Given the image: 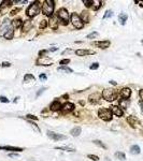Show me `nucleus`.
Instances as JSON below:
<instances>
[{
  "label": "nucleus",
  "instance_id": "1",
  "mask_svg": "<svg viewBox=\"0 0 143 161\" xmlns=\"http://www.w3.org/2000/svg\"><path fill=\"white\" fill-rule=\"evenodd\" d=\"M54 8H55V3L53 0H45L42 5V13L51 17L53 15Z\"/></svg>",
  "mask_w": 143,
  "mask_h": 161
},
{
  "label": "nucleus",
  "instance_id": "2",
  "mask_svg": "<svg viewBox=\"0 0 143 161\" xmlns=\"http://www.w3.org/2000/svg\"><path fill=\"white\" fill-rule=\"evenodd\" d=\"M41 5H40V1H33L31 5L28 7V9L26 11V14L28 17H33L36 16L37 14L40 12Z\"/></svg>",
  "mask_w": 143,
  "mask_h": 161
},
{
  "label": "nucleus",
  "instance_id": "3",
  "mask_svg": "<svg viewBox=\"0 0 143 161\" xmlns=\"http://www.w3.org/2000/svg\"><path fill=\"white\" fill-rule=\"evenodd\" d=\"M117 94H118L116 92V90H114V89H104L102 91L101 96H102L103 99H106L107 101L111 102V101H114V100L117 98Z\"/></svg>",
  "mask_w": 143,
  "mask_h": 161
},
{
  "label": "nucleus",
  "instance_id": "4",
  "mask_svg": "<svg viewBox=\"0 0 143 161\" xmlns=\"http://www.w3.org/2000/svg\"><path fill=\"white\" fill-rule=\"evenodd\" d=\"M112 115L113 113L110 108H100L98 111V116L100 119L104 121H110L112 119Z\"/></svg>",
  "mask_w": 143,
  "mask_h": 161
},
{
  "label": "nucleus",
  "instance_id": "5",
  "mask_svg": "<svg viewBox=\"0 0 143 161\" xmlns=\"http://www.w3.org/2000/svg\"><path fill=\"white\" fill-rule=\"evenodd\" d=\"M70 22L72 23V25L76 27V29H82L84 27V23L82 22L81 17L76 13H72L70 16Z\"/></svg>",
  "mask_w": 143,
  "mask_h": 161
},
{
  "label": "nucleus",
  "instance_id": "6",
  "mask_svg": "<svg viewBox=\"0 0 143 161\" xmlns=\"http://www.w3.org/2000/svg\"><path fill=\"white\" fill-rule=\"evenodd\" d=\"M14 29L13 26H12V23L10 22L9 19H5V22L1 24L0 26V36L1 37H5L7 32H9L10 30Z\"/></svg>",
  "mask_w": 143,
  "mask_h": 161
},
{
  "label": "nucleus",
  "instance_id": "7",
  "mask_svg": "<svg viewBox=\"0 0 143 161\" xmlns=\"http://www.w3.org/2000/svg\"><path fill=\"white\" fill-rule=\"evenodd\" d=\"M57 16H58L59 19L61 21L63 25H67L68 23H69L70 16H69V13H68V11L65 9V8H61V9L58 10V12H57Z\"/></svg>",
  "mask_w": 143,
  "mask_h": 161
},
{
  "label": "nucleus",
  "instance_id": "8",
  "mask_svg": "<svg viewBox=\"0 0 143 161\" xmlns=\"http://www.w3.org/2000/svg\"><path fill=\"white\" fill-rule=\"evenodd\" d=\"M74 110V104L70 102L65 103L63 105H61V108H60V112L63 114H67V113H70Z\"/></svg>",
  "mask_w": 143,
  "mask_h": 161
},
{
  "label": "nucleus",
  "instance_id": "9",
  "mask_svg": "<svg viewBox=\"0 0 143 161\" xmlns=\"http://www.w3.org/2000/svg\"><path fill=\"white\" fill-rule=\"evenodd\" d=\"M58 17L56 16V15H52L51 17H49V26L53 29V30H56L57 28H58Z\"/></svg>",
  "mask_w": 143,
  "mask_h": 161
},
{
  "label": "nucleus",
  "instance_id": "10",
  "mask_svg": "<svg viewBox=\"0 0 143 161\" xmlns=\"http://www.w3.org/2000/svg\"><path fill=\"white\" fill-rule=\"evenodd\" d=\"M47 136L51 138L54 141H61V140H66L67 136L66 135H63V134L59 133H55V132H51V131H47Z\"/></svg>",
  "mask_w": 143,
  "mask_h": 161
},
{
  "label": "nucleus",
  "instance_id": "11",
  "mask_svg": "<svg viewBox=\"0 0 143 161\" xmlns=\"http://www.w3.org/2000/svg\"><path fill=\"white\" fill-rule=\"evenodd\" d=\"M95 46H97L99 49H106L108 47H110V45H111V42L109 40H104V41H98V42H95L94 43Z\"/></svg>",
  "mask_w": 143,
  "mask_h": 161
},
{
  "label": "nucleus",
  "instance_id": "12",
  "mask_svg": "<svg viewBox=\"0 0 143 161\" xmlns=\"http://www.w3.org/2000/svg\"><path fill=\"white\" fill-rule=\"evenodd\" d=\"M110 110H111L112 113L117 117H122L123 115H124V111L122 110L121 107L116 106V105H112V106L110 107Z\"/></svg>",
  "mask_w": 143,
  "mask_h": 161
},
{
  "label": "nucleus",
  "instance_id": "13",
  "mask_svg": "<svg viewBox=\"0 0 143 161\" xmlns=\"http://www.w3.org/2000/svg\"><path fill=\"white\" fill-rule=\"evenodd\" d=\"M102 98V96L100 94H97V92H95V94H90V97H88V99H90V102L92 103V104H96V103L99 102V100Z\"/></svg>",
  "mask_w": 143,
  "mask_h": 161
},
{
  "label": "nucleus",
  "instance_id": "14",
  "mask_svg": "<svg viewBox=\"0 0 143 161\" xmlns=\"http://www.w3.org/2000/svg\"><path fill=\"white\" fill-rule=\"evenodd\" d=\"M11 3H12V1H2L0 5V14H5L8 8L11 5Z\"/></svg>",
  "mask_w": 143,
  "mask_h": 161
},
{
  "label": "nucleus",
  "instance_id": "15",
  "mask_svg": "<svg viewBox=\"0 0 143 161\" xmlns=\"http://www.w3.org/2000/svg\"><path fill=\"white\" fill-rule=\"evenodd\" d=\"M76 54L78 56H87V55H94V51H88V49H78L76 51Z\"/></svg>",
  "mask_w": 143,
  "mask_h": 161
},
{
  "label": "nucleus",
  "instance_id": "16",
  "mask_svg": "<svg viewBox=\"0 0 143 161\" xmlns=\"http://www.w3.org/2000/svg\"><path fill=\"white\" fill-rule=\"evenodd\" d=\"M131 96V89L128 87H125L121 90V97L123 99H128Z\"/></svg>",
  "mask_w": 143,
  "mask_h": 161
},
{
  "label": "nucleus",
  "instance_id": "17",
  "mask_svg": "<svg viewBox=\"0 0 143 161\" xmlns=\"http://www.w3.org/2000/svg\"><path fill=\"white\" fill-rule=\"evenodd\" d=\"M0 149H5V150H10V152H23V148L15 147V146H0Z\"/></svg>",
  "mask_w": 143,
  "mask_h": 161
},
{
  "label": "nucleus",
  "instance_id": "18",
  "mask_svg": "<svg viewBox=\"0 0 143 161\" xmlns=\"http://www.w3.org/2000/svg\"><path fill=\"white\" fill-rule=\"evenodd\" d=\"M31 28H32V23H31V21L27 19V21H25V22L23 23V32L29 31V30H30Z\"/></svg>",
  "mask_w": 143,
  "mask_h": 161
},
{
  "label": "nucleus",
  "instance_id": "19",
  "mask_svg": "<svg viewBox=\"0 0 143 161\" xmlns=\"http://www.w3.org/2000/svg\"><path fill=\"white\" fill-rule=\"evenodd\" d=\"M49 108H51V111L56 112V111H59V110L61 108V104H60V102H59L58 100H55V101H54V102L51 104Z\"/></svg>",
  "mask_w": 143,
  "mask_h": 161
},
{
  "label": "nucleus",
  "instance_id": "20",
  "mask_svg": "<svg viewBox=\"0 0 143 161\" xmlns=\"http://www.w3.org/2000/svg\"><path fill=\"white\" fill-rule=\"evenodd\" d=\"M127 122H128L132 128H136L137 125H138V119L134 116H128L127 117Z\"/></svg>",
  "mask_w": 143,
  "mask_h": 161
},
{
  "label": "nucleus",
  "instance_id": "21",
  "mask_svg": "<svg viewBox=\"0 0 143 161\" xmlns=\"http://www.w3.org/2000/svg\"><path fill=\"white\" fill-rule=\"evenodd\" d=\"M37 63L38 65H40L41 66L43 65V66H49V65H52V61L49 60V58H45V57H41V58L38 59V61H37Z\"/></svg>",
  "mask_w": 143,
  "mask_h": 161
},
{
  "label": "nucleus",
  "instance_id": "22",
  "mask_svg": "<svg viewBox=\"0 0 143 161\" xmlns=\"http://www.w3.org/2000/svg\"><path fill=\"white\" fill-rule=\"evenodd\" d=\"M81 19L83 23H88L90 22V14L87 11H83L82 12V15H81Z\"/></svg>",
  "mask_w": 143,
  "mask_h": 161
},
{
  "label": "nucleus",
  "instance_id": "23",
  "mask_svg": "<svg viewBox=\"0 0 143 161\" xmlns=\"http://www.w3.org/2000/svg\"><path fill=\"white\" fill-rule=\"evenodd\" d=\"M128 105H129V100L128 99H121L120 100V107L122 110L123 108H127Z\"/></svg>",
  "mask_w": 143,
  "mask_h": 161
},
{
  "label": "nucleus",
  "instance_id": "24",
  "mask_svg": "<svg viewBox=\"0 0 143 161\" xmlns=\"http://www.w3.org/2000/svg\"><path fill=\"white\" fill-rule=\"evenodd\" d=\"M81 131H82L81 127H74V128L70 131V133H71L72 136H79L81 134Z\"/></svg>",
  "mask_w": 143,
  "mask_h": 161
},
{
  "label": "nucleus",
  "instance_id": "25",
  "mask_svg": "<svg viewBox=\"0 0 143 161\" xmlns=\"http://www.w3.org/2000/svg\"><path fill=\"white\" fill-rule=\"evenodd\" d=\"M12 26H13V28H19V27L22 26V24H23V22H22V19L21 18H15V19H13L12 21Z\"/></svg>",
  "mask_w": 143,
  "mask_h": 161
},
{
  "label": "nucleus",
  "instance_id": "26",
  "mask_svg": "<svg viewBox=\"0 0 143 161\" xmlns=\"http://www.w3.org/2000/svg\"><path fill=\"white\" fill-rule=\"evenodd\" d=\"M127 19H128V16H127V14L125 13H121L120 14V16H118V21L121 23L122 25H125L126 22H127Z\"/></svg>",
  "mask_w": 143,
  "mask_h": 161
},
{
  "label": "nucleus",
  "instance_id": "27",
  "mask_svg": "<svg viewBox=\"0 0 143 161\" xmlns=\"http://www.w3.org/2000/svg\"><path fill=\"white\" fill-rule=\"evenodd\" d=\"M130 152L132 155H138V154H140V147H139L138 145H132L130 147Z\"/></svg>",
  "mask_w": 143,
  "mask_h": 161
},
{
  "label": "nucleus",
  "instance_id": "28",
  "mask_svg": "<svg viewBox=\"0 0 143 161\" xmlns=\"http://www.w3.org/2000/svg\"><path fill=\"white\" fill-rule=\"evenodd\" d=\"M56 149H59V150H65V152H74L76 149L72 147H68V146H61V147H56Z\"/></svg>",
  "mask_w": 143,
  "mask_h": 161
},
{
  "label": "nucleus",
  "instance_id": "29",
  "mask_svg": "<svg viewBox=\"0 0 143 161\" xmlns=\"http://www.w3.org/2000/svg\"><path fill=\"white\" fill-rule=\"evenodd\" d=\"M57 70H58L59 72H67V73H72V69H70V68H68V67H59Z\"/></svg>",
  "mask_w": 143,
  "mask_h": 161
},
{
  "label": "nucleus",
  "instance_id": "30",
  "mask_svg": "<svg viewBox=\"0 0 143 161\" xmlns=\"http://www.w3.org/2000/svg\"><path fill=\"white\" fill-rule=\"evenodd\" d=\"M24 80L25 82H29V80L35 82V76L32 75V74H26V75L24 76Z\"/></svg>",
  "mask_w": 143,
  "mask_h": 161
},
{
  "label": "nucleus",
  "instance_id": "31",
  "mask_svg": "<svg viewBox=\"0 0 143 161\" xmlns=\"http://www.w3.org/2000/svg\"><path fill=\"white\" fill-rule=\"evenodd\" d=\"M115 157H116L117 159H121V160H125L126 159L125 154H124V152H115Z\"/></svg>",
  "mask_w": 143,
  "mask_h": 161
},
{
  "label": "nucleus",
  "instance_id": "32",
  "mask_svg": "<svg viewBox=\"0 0 143 161\" xmlns=\"http://www.w3.org/2000/svg\"><path fill=\"white\" fill-rule=\"evenodd\" d=\"M101 5H102V2H101V1H99V0L94 1V10L95 11H97V10H98Z\"/></svg>",
  "mask_w": 143,
  "mask_h": 161
},
{
  "label": "nucleus",
  "instance_id": "33",
  "mask_svg": "<svg viewBox=\"0 0 143 161\" xmlns=\"http://www.w3.org/2000/svg\"><path fill=\"white\" fill-rule=\"evenodd\" d=\"M83 3L86 8H90V7H92V5H94V1L93 0H83Z\"/></svg>",
  "mask_w": 143,
  "mask_h": 161
},
{
  "label": "nucleus",
  "instance_id": "34",
  "mask_svg": "<svg viewBox=\"0 0 143 161\" xmlns=\"http://www.w3.org/2000/svg\"><path fill=\"white\" fill-rule=\"evenodd\" d=\"M94 144H96V145H98L99 147H102V148H104V149L107 148V146H106V145H104V144H103L102 142H100L99 140H95V141H94Z\"/></svg>",
  "mask_w": 143,
  "mask_h": 161
},
{
  "label": "nucleus",
  "instance_id": "35",
  "mask_svg": "<svg viewBox=\"0 0 143 161\" xmlns=\"http://www.w3.org/2000/svg\"><path fill=\"white\" fill-rule=\"evenodd\" d=\"M46 26H47V21L46 19H42L40 23V28L41 29H45Z\"/></svg>",
  "mask_w": 143,
  "mask_h": 161
},
{
  "label": "nucleus",
  "instance_id": "36",
  "mask_svg": "<svg viewBox=\"0 0 143 161\" xmlns=\"http://www.w3.org/2000/svg\"><path fill=\"white\" fill-rule=\"evenodd\" d=\"M112 16H113V12H112V11H110V10H109V11H107V12H106V14L103 15V18L106 19V18L112 17Z\"/></svg>",
  "mask_w": 143,
  "mask_h": 161
},
{
  "label": "nucleus",
  "instance_id": "37",
  "mask_svg": "<svg viewBox=\"0 0 143 161\" xmlns=\"http://www.w3.org/2000/svg\"><path fill=\"white\" fill-rule=\"evenodd\" d=\"M97 37H98V32H92V33H90V35H88V36L86 37V38H87V39H94V38H97Z\"/></svg>",
  "mask_w": 143,
  "mask_h": 161
},
{
  "label": "nucleus",
  "instance_id": "38",
  "mask_svg": "<svg viewBox=\"0 0 143 161\" xmlns=\"http://www.w3.org/2000/svg\"><path fill=\"white\" fill-rule=\"evenodd\" d=\"M69 63H70V59H63V60H60V61H59V65H61L63 67H65V66L68 65Z\"/></svg>",
  "mask_w": 143,
  "mask_h": 161
},
{
  "label": "nucleus",
  "instance_id": "39",
  "mask_svg": "<svg viewBox=\"0 0 143 161\" xmlns=\"http://www.w3.org/2000/svg\"><path fill=\"white\" fill-rule=\"evenodd\" d=\"M0 102H2V103H8V102H9V99L5 98V96H0Z\"/></svg>",
  "mask_w": 143,
  "mask_h": 161
},
{
  "label": "nucleus",
  "instance_id": "40",
  "mask_svg": "<svg viewBox=\"0 0 143 161\" xmlns=\"http://www.w3.org/2000/svg\"><path fill=\"white\" fill-rule=\"evenodd\" d=\"M90 70H97L99 68V63H93L92 66H90Z\"/></svg>",
  "mask_w": 143,
  "mask_h": 161
},
{
  "label": "nucleus",
  "instance_id": "41",
  "mask_svg": "<svg viewBox=\"0 0 143 161\" xmlns=\"http://www.w3.org/2000/svg\"><path fill=\"white\" fill-rule=\"evenodd\" d=\"M28 124H29V125H31L32 127H35V128H36V130H37V131H38V132H40V129H39V127H38V126H37L36 124L33 122V121L28 120Z\"/></svg>",
  "mask_w": 143,
  "mask_h": 161
},
{
  "label": "nucleus",
  "instance_id": "42",
  "mask_svg": "<svg viewBox=\"0 0 143 161\" xmlns=\"http://www.w3.org/2000/svg\"><path fill=\"white\" fill-rule=\"evenodd\" d=\"M88 158L90 159H92V160H94V161H98L99 160V157L98 156H95V155H88Z\"/></svg>",
  "mask_w": 143,
  "mask_h": 161
},
{
  "label": "nucleus",
  "instance_id": "43",
  "mask_svg": "<svg viewBox=\"0 0 143 161\" xmlns=\"http://www.w3.org/2000/svg\"><path fill=\"white\" fill-rule=\"evenodd\" d=\"M26 117L28 118V119H33V120H38V117L33 116V115H31V114H28Z\"/></svg>",
  "mask_w": 143,
  "mask_h": 161
},
{
  "label": "nucleus",
  "instance_id": "44",
  "mask_svg": "<svg viewBox=\"0 0 143 161\" xmlns=\"http://www.w3.org/2000/svg\"><path fill=\"white\" fill-rule=\"evenodd\" d=\"M19 11H21V9H19V8H18V9H14V10H12V11H11V15H15V14L17 13V12H19Z\"/></svg>",
  "mask_w": 143,
  "mask_h": 161
},
{
  "label": "nucleus",
  "instance_id": "45",
  "mask_svg": "<svg viewBox=\"0 0 143 161\" xmlns=\"http://www.w3.org/2000/svg\"><path fill=\"white\" fill-rule=\"evenodd\" d=\"M1 66H2L3 68H7V67H10V66H11V63H7V61H5V63H1Z\"/></svg>",
  "mask_w": 143,
  "mask_h": 161
},
{
  "label": "nucleus",
  "instance_id": "46",
  "mask_svg": "<svg viewBox=\"0 0 143 161\" xmlns=\"http://www.w3.org/2000/svg\"><path fill=\"white\" fill-rule=\"evenodd\" d=\"M45 89H46V88H45V87H43V88H41V89L39 90V91H38V92H37V97H39V96H40V94H42V92H43V91H44Z\"/></svg>",
  "mask_w": 143,
  "mask_h": 161
},
{
  "label": "nucleus",
  "instance_id": "47",
  "mask_svg": "<svg viewBox=\"0 0 143 161\" xmlns=\"http://www.w3.org/2000/svg\"><path fill=\"white\" fill-rule=\"evenodd\" d=\"M39 77H40L41 80H46V79H47L45 74H40V76H39Z\"/></svg>",
  "mask_w": 143,
  "mask_h": 161
},
{
  "label": "nucleus",
  "instance_id": "48",
  "mask_svg": "<svg viewBox=\"0 0 143 161\" xmlns=\"http://www.w3.org/2000/svg\"><path fill=\"white\" fill-rule=\"evenodd\" d=\"M139 94H140V98H141V100H142V102H143V89H141L139 91Z\"/></svg>",
  "mask_w": 143,
  "mask_h": 161
},
{
  "label": "nucleus",
  "instance_id": "49",
  "mask_svg": "<svg viewBox=\"0 0 143 161\" xmlns=\"http://www.w3.org/2000/svg\"><path fill=\"white\" fill-rule=\"evenodd\" d=\"M57 47H52V49H49V52H56V51H57Z\"/></svg>",
  "mask_w": 143,
  "mask_h": 161
},
{
  "label": "nucleus",
  "instance_id": "50",
  "mask_svg": "<svg viewBox=\"0 0 143 161\" xmlns=\"http://www.w3.org/2000/svg\"><path fill=\"white\" fill-rule=\"evenodd\" d=\"M67 53H71V49H66V51H65L63 54L65 55V54H67Z\"/></svg>",
  "mask_w": 143,
  "mask_h": 161
},
{
  "label": "nucleus",
  "instance_id": "51",
  "mask_svg": "<svg viewBox=\"0 0 143 161\" xmlns=\"http://www.w3.org/2000/svg\"><path fill=\"white\" fill-rule=\"evenodd\" d=\"M110 83H111L112 85H114V86H115V85H116V84H117V83H116V82H115V80H110Z\"/></svg>",
  "mask_w": 143,
  "mask_h": 161
},
{
  "label": "nucleus",
  "instance_id": "52",
  "mask_svg": "<svg viewBox=\"0 0 143 161\" xmlns=\"http://www.w3.org/2000/svg\"><path fill=\"white\" fill-rule=\"evenodd\" d=\"M9 156L10 157H17L18 155H17V154H11V155H9Z\"/></svg>",
  "mask_w": 143,
  "mask_h": 161
},
{
  "label": "nucleus",
  "instance_id": "53",
  "mask_svg": "<svg viewBox=\"0 0 143 161\" xmlns=\"http://www.w3.org/2000/svg\"><path fill=\"white\" fill-rule=\"evenodd\" d=\"M142 44H143V40H142Z\"/></svg>",
  "mask_w": 143,
  "mask_h": 161
}]
</instances>
